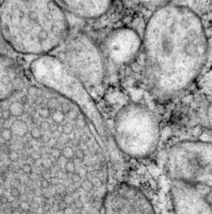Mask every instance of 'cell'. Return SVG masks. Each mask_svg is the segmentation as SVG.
<instances>
[{
    "instance_id": "cell-23",
    "label": "cell",
    "mask_w": 212,
    "mask_h": 214,
    "mask_svg": "<svg viewBox=\"0 0 212 214\" xmlns=\"http://www.w3.org/2000/svg\"><path fill=\"white\" fill-rule=\"evenodd\" d=\"M1 3H0V5H1Z\"/></svg>"
},
{
    "instance_id": "cell-4",
    "label": "cell",
    "mask_w": 212,
    "mask_h": 214,
    "mask_svg": "<svg viewBox=\"0 0 212 214\" xmlns=\"http://www.w3.org/2000/svg\"><path fill=\"white\" fill-rule=\"evenodd\" d=\"M10 129L13 135L20 137L25 136L28 131L27 124L24 120L19 119L13 122Z\"/></svg>"
},
{
    "instance_id": "cell-18",
    "label": "cell",
    "mask_w": 212,
    "mask_h": 214,
    "mask_svg": "<svg viewBox=\"0 0 212 214\" xmlns=\"http://www.w3.org/2000/svg\"><path fill=\"white\" fill-rule=\"evenodd\" d=\"M1 149V150L3 153L7 154H8L10 152L9 151V148L6 145H2Z\"/></svg>"
},
{
    "instance_id": "cell-15",
    "label": "cell",
    "mask_w": 212,
    "mask_h": 214,
    "mask_svg": "<svg viewBox=\"0 0 212 214\" xmlns=\"http://www.w3.org/2000/svg\"><path fill=\"white\" fill-rule=\"evenodd\" d=\"M31 136L35 139L39 138L40 136V131L37 128H34L31 129Z\"/></svg>"
},
{
    "instance_id": "cell-19",
    "label": "cell",
    "mask_w": 212,
    "mask_h": 214,
    "mask_svg": "<svg viewBox=\"0 0 212 214\" xmlns=\"http://www.w3.org/2000/svg\"><path fill=\"white\" fill-rule=\"evenodd\" d=\"M12 214H21L20 210L19 209L14 210Z\"/></svg>"
},
{
    "instance_id": "cell-11",
    "label": "cell",
    "mask_w": 212,
    "mask_h": 214,
    "mask_svg": "<svg viewBox=\"0 0 212 214\" xmlns=\"http://www.w3.org/2000/svg\"><path fill=\"white\" fill-rule=\"evenodd\" d=\"M2 206L0 209V214H12L14 209L9 204Z\"/></svg>"
},
{
    "instance_id": "cell-13",
    "label": "cell",
    "mask_w": 212,
    "mask_h": 214,
    "mask_svg": "<svg viewBox=\"0 0 212 214\" xmlns=\"http://www.w3.org/2000/svg\"><path fill=\"white\" fill-rule=\"evenodd\" d=\"M20 201L18 199H12L9 201L8 204L13 208L14 210L19 209Z\"/></svg>"
},
{
    "instance_id": "cell-20",
    "label": "cell",
    "mask_w": 212,
    "mask_h": 214,
    "mask_svg": "<svg viewBox=\"0 0 212 214\" xmlns=\"http://www.w3.org/2000/svg\"><path fill=\"white\" fill-rule=\"evenodd\" d=\"M1 34H0V49H1V47L2 44H3L2 40H4L2 36H1ZM0 56H3V55H1V53H0Z\"/></svg>"
},
{
    "instance_id": "cell-9",
    "label": "cell",
    "mask_w": 212,
    "mask_h": 214,
    "mask_svg": "<svg viewBox=\"0 0 212 214\" xmlns=\"http://www.w3.org/2000/svg\"><path fill=\"white\" fill-rule=\"evenodd\" d=\"M8 159L11 162L16 163L19 159V156L17 152L12 151L8 154Z\"/></svg>"
},
{
    "instance_id": "cell-6",
    "label": "cell",
    "mask_w": 212,
    "mask_h": 214,
    "mask_svg": "<svg viewBox=\"0 0 212 214\" xmlns=\"http://www.w3.org/2000/svg\"><path fill=\"white\" fill-rule=\"evenodd\" d=\"M13 134L10 128H4L1 132V136L2 139L5 142H8L12 140Z\"/></svg>"
},
{
    "instance_id": "cell-17",
    "label": "cell",
    "mask_w": 212,
    "mask_h": 214,
    "mask_svg": "<svg viewBox=\"0 0 212 214\" xmlns=\"http://www.w3.org/2000/svg\"><path fill=\"white\" fill-rule=\"evenodd\" d=\"M11 172L14 174H18L21 170V168L19 165H13L11 167Z\"/></svg>"
},
{
    "instance_id": "cell-2",
    "label": "cell",
    "mask_w": 212,
    "mask_h": 214,
    "mask_svg": "<svg viewBox=\"0 0 212 214\" xmlns=\"http://www.w3.org/2000/svg\"><path fill=\"white\" fill-rule=\"evenodd\" d=\"M59 58L83 85L100 87L105 75L103 54L85 35L77 33L66 40Z\"/></svg>"
},
{
    "instance_id": "cell-12",
    "label": "cell",
    "mask_w": 212,
    "mask_h": 214,
    "mask_svg": "<svg viewBox=\"0 0 212 214\" xmlns=\"http://www.w3.org/2000/svg\"><path fill=\"white\" fill-rule=\"evenodd\" d=\"M21 170L23 173L26 175H30L32 173V169L31 165L29 164H25L23 165Z\"/></svg>"
},
{
    "instance_id": "cell-7",
    "label": "cell",
    "mask_w": 212,
    "mask_h": 214,
    "mask_svg": "<svg viewBox=\"0 0 212 214\" xmlns=\"http://www.w3.org/2000/svg\"><path fill=\"white\" fill-rule=\"evenodd\" d=\"M8 192L10 197L13 199H19L22 194L20 190L18 188H11Z\"/></svg>"
},
{
    "instance_id": "cell-22",
    "label": "cell",
    "mask_w": 212,
    "mask_h": 214,
    "mask_svg": "<svg viewBox=\"0 0 212 214\" xmlns=\"http://www.w3.org/2000/svg\"><path fill=\"white\" fill-rule=\"evenodd\" d=\"M0 146H1V140H0Z\"/></svg>"
},
{
    "instance_id": "cell-21",
    "label": "cell",
    "mask_w": 212,
    "mask_h": 214,
    "mask_svg": "<svg viewBox=\"0 0 212 214\" xmlns=\"http://www.w3.org/2000/svg\"><path fill=\"white\" fill-rule=\"evenodd\" d=\"M34 214V212H31V211H28V212L27 214Z\"/></svg>"
},
{
    "instance_id": "cell-10",
    "label": "cell",
    "mask_w": 212,
    "mask_h": 214,
    "mask_svg": "<svg viewBox=\"0 0 212 214\" xmlns=\"http://www.w3.org/2000/svg\"><path fill=\"white\" fill-rule=\"evenodd\" d=\"M10 183L11 188H18L19 189L22 185V181L20 179L18 178H14L10 181Z\"/></svg>"
},
{
    "instance_id": "cell-8",
    "label": "cell",
    "mask_w": 212,
    "mask_h": 214,
    "mask_svg": "<svg viewBox=\"0 0 212 214\" xmlns=\"http://www.w3.org/2000/svg\"><path fill=\"white\" fill-rule=\"evenodd\" d=\"M10 201L9 197L6 193H4L0 195V204L1 206H5L8 204Z\"/></svg>"
},
{
    "instance_id": "cell-1",
    "label": "cell",
    "mask_w": 212,
    "mask_h": 214,
    "mask_svg": "<svg viewBox=\"0 0 212 214\" xmlns=\"http://www.w3.org/2000/svg\"><path fill=\"white\" fill-rule=\"evenodd\" d=\"M68 24L56 1H6L0 5V32L13 50L45 54L65 40Z\"/></svg>"
},
{
    "instance_id": "cell-16",
    "label": "cell",
    "mask_w": 212,
    "mask_h": 214,
    "mask_svg": "<svg viewBox=\"0 0 212 214\" xmlns=\"http://www.w3.org/2000/svg\"><path fill=\"white\" fill-rule=\"evenodd\" d=\"M11 116V115L8 110L3 111L2 113V118L3 120H8Z\"/></svg>"
},
{
    "instance_id": "cell-5",
    "label": "cell",
    "mask_w": 212,
    "mask_h": 214,
    "mask_svg": "<svg viewBox=\"0 0 212 214\" xmlns=\"http://www.w3.org/2000/svg\"><path fill=\"white\" fill-rule=\"evenodd\" d=\"M8 110L11 116L15 117H20L24 112V104L21 102H14L10 105Z\"/></svg>"
},
{
    "instance_id": "cell-3",
    "label": "cell",
    "mask_w": 212,
    "mask_h": 214,
    "mask_svg": "<svg viewBox=\"0 0 212 214\" xmlns=\"http://www.w3.org/2000/svg\"><path fill=\"white\" fill-rule=\"evenodd\" d=\"M58 5L76 16L85 19L97 18L106 13L111 1H56Z\"/></svg>"
},
{
    "instance_id": "cell-14",
    "label": "cell",
    "mask_w": 212,
    "mask_h": 214,
    "mask_svg": "<svg viewBox=\"0 0 212 214\" xmlns=\"http://www.w3.org/2000/svg\"><path fill=\"white\" fill-rule=\"evenodd\" d=\"M20 210L21 211H29L30 210V204L29 201H22L20 204Z\"/></svg>"
}]
</instances>
